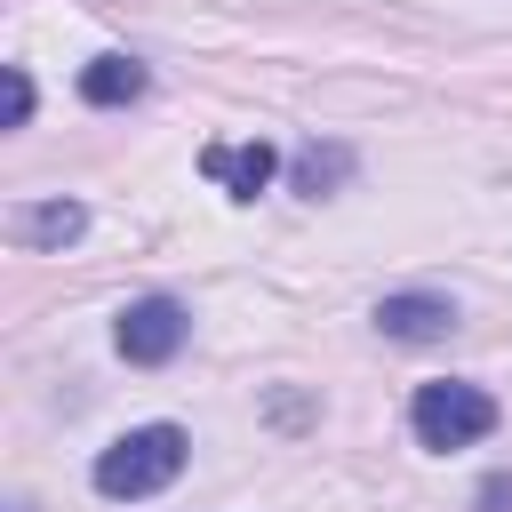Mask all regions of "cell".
<instances>
[{
    "label": "cell",
    "mask_w": 512,
    "mask_h": 512,
    "mask_svg": "<svg viewBox=\"0 0 512 512\" xmlns=\"http://www.w3.org/2000/svg\"><path fill=\"white\" fill-rule=\"evenodd\" d=\"M408 432H416L424 448H472V440L496 432V400H488L480 384L440 376V384H424V392L408 400Z\"/></svg>",
    "instance_id": "cell-2"
},
{
    "label": "cell",
    "mask_w": 512,
    "mask_h": 512,
    "mask_svg": "<svg viewBox=\"0 0 512 512\" xmlns=\"http://www.w3.org/2000/svg\"><path fill=\"white\" fill-rule=\"evenodd\" d=\"M184 456H192V440H184V424H136V432H120L104 456H96V496H160L176 472H184Z\"/></svg>",
    "instance_id": "cell-1"
},
{
    "label": "cell",
    "mask_w": 512,
    "mask_h": 512,
    "mask_svg": "<svg viewBox=\"0 0 512 512\" xmlns=\"http://www.w3.org/2000/svg\"><path fill=\"white\" fill-rule=\"evenodd\" d=\"M376 328H384L392 344H440V336L456 328V304L432 296V288H400V296L376 304Z\"/></svg>",
    "instance_id": "cell-4"
},
{
    "label": "cell",
    "mask_w": 512,
    "mask_h": 512,
    "mask_svg": "<svg viewBox=\"0 0 512 512\" xmlns=\"http://www.w3.org/2000/svg\"><path fill=\"white\" fill-rule=\"evenodd\" d=\"M88 232V208L80 200H40V208H16L8 216V240H24V248H72Z\"/></svg>",
    "instance_id": "cell-6"
},
{
    "label": "cell",
    "mask_w": 512,
    "mask_h": 512,
    "mask_svg": "<svg viewBox=\"0 0 512 512\" xmlns=\"http://www.w3.org/2000/svg\"><path fill=\"white\" fill-rule=\"evenodd\" d=\"M272 168H280V152H272L264 136H248V144H208V152H200V176L224 184L232 200H256V192L272 184Z\"/></svg>",
    "instance_id": "cell-5"
},
{
    "label": "cell",
    "mask_w": 512,
    "mask_h": 512,
    "mask_svg": "<svg viewBox=\"0 0 512 512\" xmlns=\"http://www.w3.org/2000/svg\"><path fill=\"white\" fill-rule=\"evenodd\" d=\"M120 360H136V368H160V360H176L184 352V336H192V320H184V304L176 296H136L128 312H120Z\"/></svg>",
    "instance_id": "cell-3"
},
{
    "label": "cell",
    "mask_w": 512,
    "mask_h": 512,
    "mask_svg": "<svg viewBox=\"0 0 512 512\" xmlns=\"http://www.w3.org/2000/svg\"><path fill=\"white\" fill-rule=\"evenodd\" d=\"M344 176H352V152H344V144H304V152H296V192L320 200V192H336Z\"/></svg>",
    "instance_id": "cell-8"
},
{
    "label": "cell",
    "mask_w": 512,
    "mask_h": 512,
    "mask_svg": "<svg viewBox=\"0 0 512 512\" xmlns=\"http://www.w3.org/2000/svg\"><path fill=\"white\" fill-rule=\"evenodd\" d=\"M32 120V80H24V64H8V128H24Z\"/></svg>",
    "instance_id": "cell-9"
},
{
    "label": "cell",
    "mask_w": 512,
    "mask_h": 512,
    "mask_svg": "<svg viewBox=\"0 0 512 512\" xmlns=\"http://www.w3.org/2000/svg\"><path fill=\"white\" fill-rule=\"evenodd\" d=\"M80 96H88V104H136V96H144V64H136V56H96V64L80 72Z\"/></svg>",
    "instance_id": "cell-7"
}]
</instances>
